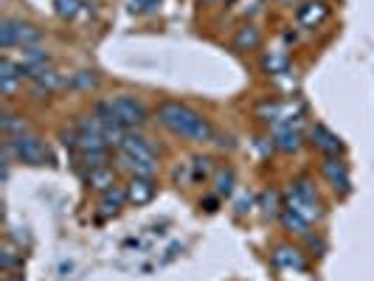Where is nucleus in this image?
I'll list each match as a JSON object with an SVG mask.
<instances>
[{
	"instance_id": "2eb2a0df",
	"label": "nucleus",
	"mask_w": 374,
	"mask_h": 281,
	"mask_svg": "<svg viewBox=\"0 0 374 281\" xmlns=\"http://www.w3.org/2000/svg\"><path fill=\"white\" fill-rule=\"evenodd\" d=\"M0 126H3V135L6 138H17V135H29L32 133L29 121H25L23 116H12V113H6L3 118H0Z\"/></svg>"
},
{
	"instance_id": "ddd939ff",
	"label": "nucleus",
	"mask_w": 374,
	"mask_h": 281,
	"mask_svg": "<svg viewBox=\"0 0 374 281\" xmlns=\"http://www.w3.org/2000/svg\"><path fill=\"white\" fill-rule=\"evenodd\" d=\"M85 180H88V186L96 189V191H110V189H116V169H110V166L90 169V172L85 174Z\"/></svg>"
},
{
	"instance_id": "f8f14e48",
	"label": "nucleus",
	"mask_w": 374,
	"mask_h": 281,
	"mask_svg": "<svg viewBox=\"0 0 374 281\" xmlns=\"http://www.w3.org/2000/svg\"><path fill=\"white\" fill-rule=\"evenodd\" d=\"M273 262L279 267H287V270H304V256L299 247H290V245H279L273 250Z\"/></svg>"
},
{
	"instance_id": "6e6552de",
	"label": "nucleus",
	"mask_w": 374,
	"mask_h": 281,
	"mask_svg": "<svg viewBox=\"0 0 374 281\" xmlns=\"http://www.w3.org/2000/svg\"><path fill=\"white\" fill-rule=\"evenodd\" d=\"M310 138H312V144H315V149L318 152H324L327 158H335L338 152L343 149V144H340V138L332 133V130H327L324 124H315L312 126V133H310Z\"/></svg>"
},
{
	"instance_id": "dca6fc26",
	"label": "nucleus",
	"mask_w": 374,
	"mask_h": 281,
	"mask_svg": "<svg viewBox=\"0 0 374 281\" xmlns=\"http://www.w3.org/2000/svg\"><path fill=\"white\" fill-rule=\"evenodd\" d=\"M127 202V189H110V191H104L101 197V214L104 217H110V214H119V209Z\"/></svg>"
},
{
	"instance_id": "412c9836",
	"label": "nucleus",
	"mask_w": 374,
	"mask_h": 281,
	"mask_svg": "<svg viewBox=\"0 0 374 281\" xmlns=\"http://www.w3.org/2000/svg\"><path fill=\"white\" fill-rule=\"evenodd\" d=\"M79 158H82V163L90 169H101L107 166V149H90V152H79Z\"/></svg>"
},
{
	"instance_id": "7ed1b4c3",
	"label": "nucleus",
	"mask_w": 374,
	"mask_h": 281,
	"mask_svg": "<svg viewBox=\"0 0 374 281\" xmlns=\"http://www.w3.org/2000/svg\"><path fill=\"white\" fill-rule=\"evenodd\" d=\"M287 209L296 211L299 217H304L307 222L321 217V206H318V197L315 189L310 186V180H296L287 191Z\"/></svg>"
},
{
	"instance_id": "393cba45",
	"label": "nucleus",
	"mask_w": 374,
	"mask_h": 281,
	"mask_svg": "<svg viewBox=\"0 0 374 281\" xmlns=\"http://www.w3.org/2000/svg\"><path fill=\"white\" fill-rule=\"evenodd\" d=\"M17 267H23V253H17L12 245L3 247V270L6 273H14Z\"/></svg>"
},
{
	"instance_id": "a878e982",
	"label": "nucleus",
	"mask_w": 374,
	"mask_h": 281,
	"mask_svg": "<svg viewBox=\"0 0 374 281\" xmlns=\"http://www.w3.org/2000/svg\"><path fill=\"white\" fill-rule=\"evenodd\" d=\"M20 85H23V79H14V76H0V90H3V96H14Z\"/></svg>"
},
{
	"instance_id": "f257e3e1",
	"label": "nucleus",
	"mask_w": 374,
	"mask_h": 281,
	"mask_svg": "<svg viewBox=\"0 0 374 281\" xmlns=\"http://www.w3.org/2000/svg\"><path fill=\"white\" fill-rule=\"evenodd\" d=\"M158 121L164 124L169 133H175L177 138H186V141H211V135H214L211 124L197 110L183 105V101H160Z\"/></svg>"
},
{
	"instance_id": "b1692460",
	"label": "nucleus",
	"mask_w": 374,
	"mask_h": 281,
	"mask_svg": "<svg viewBox=\"0 0 374 281\" xmlns=\"http://www.w3.org/2000/svg\"><path fill=\"white\" fill-rule=\"evenodd\" d=\"M262 68H264L267 73H284V70H287V57H284V54H267V57L262 59Z\"/></svg>"
},
{
	"instance_id": "5701e85b",
	"label": "nucleus",
	"mask_w": 374,
	"mask_h": 281,
	"mask_svg": "<svg viewBox=\"0 0 374 281\" xmlns=\"http://www.w3.org/2000/svg\"><path fill=\"white\" fill-rule=\"evenodd\" d=\"M53 6H57V14L62 20H73L79 14V6H82V0H53Z\"/></svg>"
},
{
	"instance_id": "c756f323",
	"label": "nucleus",
	"mask_w": 374,
	"mask_h": 281,
	"mask_svg": "<svg viewBox=\"0 0 374 281\" xmlns=\"http://www.w3.org/2000/svg\"><path fill=\"white\" fill-rule=\"evenodd\" d=\"M200 3H214V0H200Z\"/></svg>"
},
{
	"instance_id": "9d476101",
	"label": "nucleus",
	"mask_w": 374,
	"mask_h": 281,
	"mask_svg": "<svg viewBox=\"0 0 374 281\" xmlns=\"http://www.w3.org/2000/svg\"><path fill=\"white\" fill-rule=\"evenodd\" d=\"M327 14H329V9H327V3H321V0H310V3L299 6V12H296V17H299V23L304 25V29H315V25H321L327 20Z\"/></svg>"
},
{
	"instance_id": "6ab92c4d",
	"label": "nucleus",
	"mask_w": 374,
	"mask_h": 281,
	"mask_svg": "<svg viewBox=\"0 0 374 281\" xmlns=\"http://www.w3.org/2000/svg\"><path fill=\"white\" fill-rule=\"evenodd\" d=\"M282 222H284V228H287V231L299 234V237H307V228H310V222H307L304 217H299L296 211L284 209V211H282Z\"/></svg>"
},
{
	"instance_id": "f3484780",
	"label": "nucleus",
	"mask_w": 374,
	"mask_h": 281,
	"mask_svg": "<svg viewBox=\"0 0 374 281\" xmlns=\"http://www.w3.org/2000/svg\"><path fill=\"white\" fill-rule=\"evenodd\" d=\"M234 183H236V174L234 169H217L214 172V191H217V197H228L234 191Z\"/></svg>"
},
{
	"instance_id": "9b49d317",
	"label": "nucleus",
	"mask_w": 374,
	"mask_h": 281,
	"mask_svg": "<svg viewBox=\"0 0 374 281\" xmlns=\"http://www.w3.org/2000/svg\"><path fill=\"white\" fill-rule=\"evenodd\" d=\"M324 174L329 177V183L335 186V191H349V172H346V166L338 161V158H327L324 161Z\"/></svg>"
},
{
	"instance_id": "1a4fd4ad",
	"label": "nucleus",
	"mask_w": 374,
	"mask_h": 281,
	"mask_svg": "<svg viewBox=\"0 0 374 281\" xmlns=\"http://www.w3.org/2000/svg\"><path fill=\"white\" fill-rule=\"evenodd\" d=\"M152 197H155L152 177H132L127 186V202H132V206H147Z\"/></svg>"
},
{
	"instance_id": "39448f33",
	"label": "nucleus",
	"mask_w": 374,
	"mask_h": 281,
	"mask_svg": "<svg viewBox=\"0 0 374 281\" xmlns=\"http://www.w3.org/2000/svg\"><path fill=\"white\" fill-rule=\"evenodd\" d=\"M113 110L121 121L124 130H136V126H141L147 121V107L141 105L138 98H132V96H113Z\"/></svg>"
},
{
	"instance_id": "cd10ccee",
	"label": "nucleus",
	"mask_w": 374,
	"mask_h": 281,
	"mask_svg": "<svg viewBox=\"0 0 374 281\" xmlns=\"http://www.w3.org/2000/svg\"><path fill=\"white\" fill-rule=\"evenodd\" d=\"M160 6V0H132V12H155Z\"/></svg>"
},
{
	"instance_id": "4be33fe9",
	"label": "nucleus",
	"mask_w": 374,
	"mask_h": 281,
	"mask_svg": "<svg viewBox=\"0 0 374 281\" xmlns=\"http://www.w3.org/2000/svg\"><path fill=\"white\" fill-rule=\"evenodd\" d=\"M214 174V161L211 158H195L192 161V180H205V177Z\"/></svg>"
},
{
	"instance_id": "c85d7f7f",
	"label": "nucleus",
	"mask_w": 374,
	"mask_h": 281,
	"mask_svg": "<svg viewBox=\"0 0 374 281\" xmlns=\"http://www.w3.org/2000/svg\"><path fill=\"white\" fill-rule=\"evenodd\" d=\"M279 3H282V6H292V3H296V0H279Z\"/></svg>"
},
{
	"instance_id": "4468645a",
	"label": "nucleus",
	"mask_w": 374,
	"mask_h": 281,
	"mask_svg": "<svg viewBox=\"0 0 374 281\" xmlns=\"http://www.w3.org/2000/svg\"><path fill=\"white\" fill-rule=\"evenodd\" d=\"M259 42H262V34H259V29L256 25H242V29L236 31V37H234V45H236V51H253V48H259Z\"/></svg>"
},
{
	"instance_id": "aec40b11",
	"label": "nucleus",
	"mask_w": 374,
	"mask_h": 281,
	"mask_svg": "<svg viewBox=\"0 0 374 281\" xmlns=\"http://www.w3.org/2000/svg\"><path fill=\"white\" fill-rule=\"evenodd\" d=\"M68 85L76 88V90H93L99 85V79H96L93 70H79V73H73L71 79H68Z\"/></svg>"
},
{
	"instance_id": "20e7f679",
	"label": "nucleus",
	"mask_w": 374,
	"mask_h": 281,
	"mask_svg": "<svg viewBox=\"0 0 374 281\" xmlns=\"http://www.w3.org/2000/svg\"><path fill=\"white\" fill-rule=\"evenodd\" d=\"M40 40H42L40 29H34V25H29V23H20V20H12V17H6L3 23H0V45L3 48H14V45L32 48Z\"/></svg>"
},
{
	"instance_id": "0eeeda50",
	"label": "nucleus",
	"mask_w": 374,
	"mask_h": 281,
	"mask_svg": "<svg viewBox=\"0 0 374 281\" xmlns=\"http://www.w3.org/2000/svg\"><path fill=\"white\" fill-rule=\"evenodd\" d=\"M119 149H121V152H127V155H129V158H136V161L158 163L155 149H152V146H149V141H147V138H141V135H132V133H127Z\"/></svg>"
},
{
	"instance_id": "a211bd4d",
	"label": "nucleus",
	"mask_w": 374,
	"mask_h": 281,
	"mask_svg": "<svg viewBox=\"0 0 374 281\" xmlns=\"http://www.w3.org/2000/svg\"><path fill=\"white\" fill-rule=\"evenodd\" d=\"M48 62H51V57L45 54L42 48H37V45L23 48V65L29 68V70H34V68H48Z\"/></svg>"
},
{
	"instance_id": "f03ea898",
	"label": "nucleus",
	"mask_w": 374,
	"mask_h": 281,
	"mask_svg": "<svg viewBox=\"0 0 374 281\" xmlns=\"http://www.w3.org/2000/svg\"><path fill=\"white\" fill-rule=\"evenodd\" d=\"M12 158H17L20 163H29V166H45V163H53V155L51 149L45 146V141H40L37 135H17V138H9L3 144Z\"/></svg>"
},
{
	"instance_id": "423d86ee",
	"label": "nucleus",
	"mask_w": 374,
	"mask_h": 281,
	"mask_svg": "<svg viewBox=\"0 0 374 281\" xmlns=\"http://www.w3.org/2000/svg\"><path fill=\"white\" fill-rule=\"evenodd\" d=\"M273 144L282 152H299L301 149V133L299 126H292V121H279L273 124Z\"/></svg>"
},
{
	"instance_id": "bb28decb",
	"label": "nucleus",
	"mask_w": 374,
	"mask_h": 281,
	"mask_svg": "<svg viewBox=\"0 0 374 281\" xmlns=\"http://www.w3.org/2000/svg\"><path fill=\"white\" fill-rule=\"evenodd\" d=\"M262 209H264V214H276L279 211V194L276 191H267L262 197Z\"/></svg>"
}]
</instances>
